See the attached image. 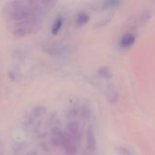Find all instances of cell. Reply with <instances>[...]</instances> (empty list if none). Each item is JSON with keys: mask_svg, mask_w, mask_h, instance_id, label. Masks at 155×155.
<instances>
[{"mask_svg": "<svg viewBox=\"0 0 155 155\" xmlns=\"http://www.w3.org/2000/svg\"><path fill=\"white\" fill-rule=\"evenodd\" d=\"M4 15L7 21L13 23L35 19V14L33 13L31 7L22 1H15L10 3L5 8Z\"/></svg>", "mask_w": 155, "mask_h": 155, "instance_id": "cell-1", "label": "cell"}, {"mask_svg": "<svg viewBox=\"0 0 155 155\" xmlns=\"http://www.w3.org/2000/svg\"><path fill=\"white\" fill-rule=\"evenodd\" d=\"M45 114V109L43 107H36L35 108L31 114H30V117H29V123L30 124H34L35 122H37L39 120V118H41Z\"/></svg>", "mask_w": 155, "mask_h": 155, "instance_id": "cell-2", "label": "cell"}, {"mask_svg": "<svg viewBox=\"0 0 155 155\" xmlns=\"http://www.w3.org/2000/svg\"><path fill=\"white\" fill-rule=\"evenodd\" d=\"M134 36L131 34H127L123 37L121 41V45L123 47H129L134 44Z\"/></svg>", "mask_w": 155, "mask_h": 155, "instance_id": "cell-3", "label": "cell"}, {"mask_svg": "<svg viewBox=\"0 0 155 155\" xmlns=\"http://www.w3.org/2000/svg\"><path fill=\"white\" fill-rule=\"evenodd\" d=\"M62 24H63V19L62 17H58L54 23V25H53V28H52V34L53 35H56L59 30L61 29V26H62Z\"/></svg>", "mask_w": 155, "mask_h": 155, "instance_id": "cell-4", "label": "cell"}, {"mask_svg": "<svg viewBox=\"0 0 155 155\" xmlns=\"http://www.w3.org/2000/svg\"><path fill=\"white\" fill-rule=\"evenodd\" d=\"M88 19H89V16L86 14H79L76 21L78 25H83V24H85L88 21Z\"/></svg>", "mask_w": 155, "mask_h": 155, "instance_id": "cell-5", "label": "cell"}, {"mask_svg": "<svg viewBox=\"0 0 155 155\" xmlns=\"http://www.w3.org/2000/svg\"><path fill=\"white\" fill-rule=\"evenodd\" d=\"M0 155H4V145L1 140H0Z\"/></svg>", "mask_w": 155, "mask_h": 155, "instance_id": "cell-6", "label": "cell"}, {"mask_svg": "<svg viewBox=\"0 0 155 155\" xmlns=\"http://www.w3.org/2000/svg\"><path fill=\"white\" fill-rule=\"evenodd\" d=\"M117 3H118V0H109V5H112V6L115 5Z\"/></svg>", "mask_w": 155, "mask_h": 155, "instance_id": "cell-7", "label": "cell"}, {"mask_svg": "<svg viewBox=\"0 0 155 155\" xmlns=\"http://www.w3.org/2000/svg\"><path fill=\"white\" fill-rule=\"evenodd\" d=\"M27 155H31V153H30V154H27ZM33 155H35V154H33Z\"/></svg>", "mask_w": 155, "mask_h": 155, "instance_id": "cell-8", "label": "cell"}]
</instances>
